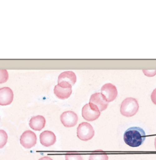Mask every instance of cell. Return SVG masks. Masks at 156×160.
<instances>
[{"label": "cell", "mask_w": 156, "mask_h": 160, "mask_svg": "<svg viewBox=\"0 0 156 160\" xmlns=\"http://www.w3.org/2000/svg\"><path fill=\"white\" fill-rule=\"evenodd\" d=\"M146 139V134L140 127H131L128 129L124 134L125 143L132 147L140 146Z\"/></svg>", "instance_id": "1"}, {"label": "cell", "mask_w": 156, "mask_h": 160, "mask_svg": "<svg viewBox=\"0 0 156 160\" xmlns=\"http://www.w3.org/2000/svg\"><path fill=\"white\" fill-rule=\"evenodd\" d=\"M139 105L136 99L129 97L124 100L121 105L120 112L126 117L134 116L138 112Z\"/></svg>", "instance_id": "2"}, {"label": "cell", "mask_w": 156, "mask_h": 160, "mask_svg": "<svg viewBox=\"0 0 156 160\" xmlns=\"http://www.w3.org/2000/svg\"><path fill=\"white\" fill-rule=\"evenodd\" d=\"M95 135V131L91 125L87 122L80 123L77 128L78 138L84 141L90 140Z\"/></svg>", "instance_id": "3"}, {"label": "cell", "mask_w": 156, "mask_h": 160, "mask_svg": "<svg viewBox=\"0 0 156 160\" xmlns=\"http://www.w3.org/2000/svg\"><path fill=\"white\" fill-rule=\"evenodd\" d=\"M76 82V76L72 71H66L60 74L58 78V85L63 88L71 89Z\"/></svg>", "instance_id": "4"}, {"label": "cell", "mask_w": 156, "mask_h": 160, "mask_svg": "<svg viewBox=\"0 0 156 160\" xmlns=\"http://www.w3.org/2000/svg\"><path fill=\"white\" fill-rule=\"evenodd\" d=\"M89 105L93 108L98 110L100 112H101L107 109L109 105V102L105 100L101 93L97 92L91 95L90 98Z\"/></svg>", "instance_id": "5"}, {"label": "cell", "mask_w": 156, "mask_h": 160, "mask_svg": "<svg viewBox=\"0 0 156 160\" xmlns=\"http://www.w3.org/2000/svg\"><path fill=\"white\" fill-rule=\"evenodd\" d=\"M37 142V136L33 132L25 131L20 138V144L25 148H31L34 147Z\"/></svg>", "instance_id": "6"}, {"label": "cell", "mask_w": 156, "mask_h": 160, "mask_svg": "<svg viewBox=\"0 0 156 160\" xmlns=\"http://www.w3.org/2000/svg\"><path fill=\"white\" fill-rule=\"evenodd\" d=\"M101 93L105 100L109 103L113 102L117 98L118 91L115 86L111 83H107L102 87Z\"/></svg>", "instance_id": "7"}, {"label": "cell", "mask_w": 156, "mask_h": 160, "mask_svg": "<svg viewBox=\"0 0 156 160\" xmlns=\"http://www.w3.org/2000/svg\"><path fill=\"white\" fill-rule=\"evenodd\" d=\"M78 115L71 111L63 112L61 116V121L65 127L70 128L75 127L78 123Z\"/></svg>", "instance_id": "8"}, {"label": "cell", "mask_w": 156, "mask_h": 160, "mask_svg": "<svg viewBox=\"0 0 156 160\" xmlns=\"http://www.w3.org/2000/svg\"><path fill=\"white\" fill-rule=\"evenodd\" d=\"M101 114V112L98 110L93 108L89 105L86 104L82 108V116L83 118L87 121H94L98 119Z\"/></svg>", "instance_id": "9"}, {"label": "cell", "mask_w": 156, "mask_h": 160, "mask_svg": "<svg viewBox=\"0 0 156 160\" xmlns=\"http://www.w3.org/2000/svg\"><path fill=\"white\" fill-rule=\"evenodd\" d=\"M13 99V91L11 89L7 87L0 89V105H9L12 102Z\"/></svg>", "instance_id": "10"}, {"label": "cell", "mask_w": 156, "mask_h": 160, "mask_svg": "<svg viewBox=\"0 0 156 160\" xmlns=\"http://www.w3.org/2000/svg\"><path fill=\"white\" fill-rule=\"evenodd\" d=\"M40 143L45 147H50L54 145L56 141V137L51 131H44L40 135Z\"/></svg>", "instance_id": "11"}, {"label": "cell", "mask_w": 156, "mask_h": 160, "mask_svg": "<svg viewBox=\"0 0 156 160\" xmlns=\"http://www.w3.org/2000/svg\"><path fill=\"white\" fill-rule=\"evenodd\" d=\"M46 120L42 116L32 117L29 121L30 127L35 131H40L45 126Z\"/></svg>", "instance_id": "12"}, {"label": "cell", "mask_w": 156, "mask_h": 160, "mask_svg": "<svg viewBox=\"0 0 156 160\" xmlns=\"http://www.w3.org/2000/svg\"><path fill=\"white\" fill-rule=\"evenodd\" d=\"M54 92L57 98L62 100H65L70 97L71 94L72 93V89L63 88L57 84L54 88Z\"/></svg>", "instance_id": "13"}, {"label": "cell", "mask_w": 156, "mask_h": 160, "mask_svg": "<svg viewBox=\"0 0 156 160\" xmlns=\"http://www.w3.org/2000/svg\"><path fill=\"white\" fill-rule=\"evenodd\" d=\"M108 155L103 153L91 154L89 157V160H108Z\"/></svg>", "instance_id": "14"}, {"label": "cell", "mask_w": 156, "mask_h": 160, "mask_svg": "<svg viewBox=\"0 0 156 160\" xmlns=\"http://www.w3.org/2000/svg\"><path fill=\"white\" fill-rule=\"evenodd\" d=\"M7 141V134L2 130H0V148L4 147Z\"/></svg>", "instance_id": "15"}, {"label": "cell", "mask_w": 156, "mask_h": 160, "mask_svg": "<svg viewBox=\"0 0 156 160\" xmlns=\"http://www.w3.org/2000/svg\"><path fill=\"white\" fill-rule=\"evenodd\" d=\"M9 78V74L6 70H0V84L6 82Z\"/></svg>", "instance_id": "16"}, {"label": "cell", "mask_w": 156, "mask_h": 160, "mask_svg": "<svg viewBox=\"0 0 156 160\" xmlns=\"http://www.w3.org/2000/svg\"><path fill=\"white\" fill-rule=\"evenodd\" d=\"M65 160H83V158L78 154H67L65 155Z\"/></svg>", "instance_id": "17"}, {"label": "cell", "mask_w": 156, "mask_h": 160, "mask_svg": "<svg viewBox=\"0 0 156 160\" xmlns=\"http://www.w3.org/2000/svg\"><path fill=\"white\" fill-rule=\"evenodd\" d=\"M143 72L147 77H153L156 74V70H143Z\"/></svg>", "instance_id": "18"}, {"label": "cell", "mask_w": 156, "mask_h": 160, "mask_svg": "<svg viewBox=\"0 0 156 160\" xmlns=\"http://www.w3.org/2000/svg\"><path fill=\"white\" fill-rule=\"evenodd\" d=\"M151 98V100H152L153 103L156 105V89H155L153 91V92H152Z\"/></svg>", "instance_id": "19"}, {"label": "cell", "mask_w": 156, "mask_h": 160, "mask_svg": "<svg viewBox=\"0 0 156 160\" xmlns=\"http://www.w3.org/2000/svg\"><path fill=\"white\" fill-rule=\"evenodd\" d=\"M39 160H52V159H51L50 157H44L41 158Z\"/></svg>", "instance_id": "20"}, {"label": "cell", "mask_w": 156, "mask_h": 160, "mask_svg": "<svg viewBox=\"0 0 156 160\" xmlns=\"http://www.w3.org/2000/svg\"><path fill=\"white\" fill-rule=\"evenodd\" d=\"M154 146H155V148H156V139H155V142H154Z\"/></svg>", "instance_id": "21"}]
</instances>
